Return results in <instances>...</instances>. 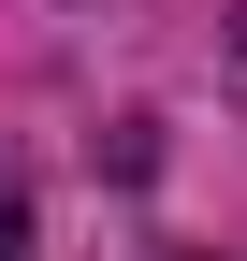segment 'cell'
Listing matches in <instances>:
<instances>
[{
    "instance_id": "obj_1",
    "label": "cell",
    "mask_w": 247,
    "mask_h": 261,
    "mask_svg": "<svg viewBox=\"0 0 247 261\" xmlns=\"http://www.w3.org/2000/svg\"><path fill=\"white\" fill-rule=\"evenodd\" d=\"M0 261H29V203H15V189H0Z\"/></svg>"
}]
</instances>
